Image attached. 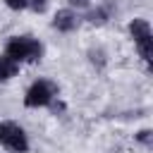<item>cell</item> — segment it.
I'll use <instances>...</instances> for the list:
<instances>
[{
	"instance_id": "9c48e42d",
	"label": "cell",
	"mask_w": 153,
	"mask_h": 153,
	"mask_svg": "<svg viewBox=\"0 0 153 153\" xmlns=\"http://www.w3.org/2000/svg\"><path fill=\"white\" fill-rule=\"evenodd\" d=\"M136 141L143 143V146H153V134H151V129H141V131L136 134Z\"/></svg>"
},
{
	"instance_id": "8fae6325",
	"label": "cell",
	"mask_w": 153,
	"mask_h": 153,
	"mask_svg": "<svg viewBox=\"0 0 153 153\" xmlns=\"http://www.w3.org/2000/svg\"><path fill=\"white\" fill-rule=\"evenodd\" d=\"M67 2H69L72 7H88V2H91V0H67Z\"/></svg>"
},
{
	"instance_id": "6da1fadb",
	"label": "cell",
	"mask_w": 153,
	"mask_h": 153,
	"mask_svg": "<svg viewBox=\"0 0 153 153\" xmlns=\"http://www.w3.org/2000/svg\"><path fill=\"white\" fill-rule=\"evenodd\" d=\"M5 55L14 60L17 65L22 62H38L43 55V45L33 36H12L5 45Z\"/></svg>"
},
{
	"instance_id": "30bf717a",
	"label": "cell",
	"mask_w": 153,
	"mask_h": 153,
	"mask_svg": "<svg viewBox=\"0 0 153 153\" xmlns=\"http://www.w3.org/2000/svg\"><path fill=\"white\" fill-rule=\"evenodd\" d=\"M26 2H29V0H5V5H7L10 10H17V12H19V10H24V7H26Z\"/></svg>"
},
{
	"instance_id": "ba28073f",
	"label": "cell",
	"mask_w": 153,
	"mask_h": 153,
	"mask_svg": "<svg viewBox=\"0 0 153 153\" xmlns=\"http://www.w3.org/2000/svg\"><path fill=\"white\" fill-rule=\"evenodd\" d=\"M26 7H31L36 14H43V12L48 10V0H29V2H26Z\"/></svg>"
},
{
	"instance_id": "7a4b0ae2",
	"label": "cell",
	"mask_w": 153,
	"mask_h": 153,
	"mask_svg": "<svg viewBox=\"0 0 153 153\" xmlns=\"http://www.w3.org/2000/svg\"><path fill=\"white\" fill-rule=\"evenodd\" d=\"M55 98H57V86L50 79H38L26 88L24 105L26 108H48V105H53Z\"/></svg>"
},
{
	"instance_id": "5b68a950",
	"label": "cell",
	"mask_w": 153,
	"mask_h": 153,
	"mask_svg": "<svg viewBox=\"0 0 153 153\" xmlns=\"http://www.w3.org/2000/svg\"><path fill=\"white\" fill-rule=\"evenodd\" d=\"M79 26V17L74 10H57L53 17V29L62 31V33H72Z\"/></svg>"
},
{
	"instance_id": "3957f363",
	"label": "cell",
	"mask_w": 153,
	"mask_h": 153,
	"mask_svg": "<svg viewBox=\"0 0 153 153\" xmlns=\"http://www.w3.org/2000/svg\"><path fill=\"white\" fill-rule=\"evenodd\" d=\"M0 143L12 153L29 151V136L17 122H0Z\"/></svg>"
},
{
	"instance_id": "52a82bcc",
	"label": "cell",
	"mask_w": 153,
	"mask_h": 153,
	"mask_svg": "<svg viewBox=\"0 0 153 153\" xmlns=\"http://www.w3.org/2000/svg\"><path fill=\"white\" fill-rule=\"evenodd\" d=\"M108 17H110V12H108L105 7H96V10H88V14H86L88 24H96V26H103V24L108 22Z\"/></svg>"
},
{
	"instance_id": "8992f818",
	"label": "cell",
	"mask_w": 153,
	"mask_h": 153,
	"mask_svg": "<svg viewBox=\"0 0 153 153\" xmlns=\"http://www.w3.org/2000/svg\"><path fill=\"white\" fill-rule=\"evenodd\" d=\"M17 72H19V65H17L14 60H10L7 55H2V57H0V81L12 79Z\"/></svg>"
},
{
	"instance_id": "277c9868",
	"label": "cell",
	"mask_w": 153,
	"mask_h": 153,
	"mask_svg": "<svg viewBox=\"0 0 153 153\" xmlns=\"http://www.w3.org/2000/svg\"><path fill=\"white\" fill-rule=\"evenodd\" d=\"M129 33H131V38H134L141 57H143L146 62H151V57H153V33H151V24H148L146 19L136 17V19L129 22Z\"/></svg>"
}]
</instances>
